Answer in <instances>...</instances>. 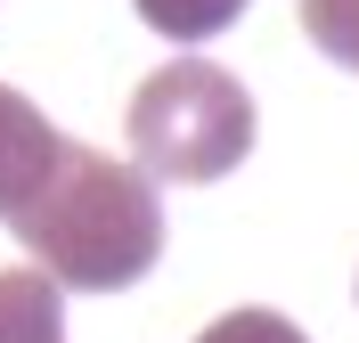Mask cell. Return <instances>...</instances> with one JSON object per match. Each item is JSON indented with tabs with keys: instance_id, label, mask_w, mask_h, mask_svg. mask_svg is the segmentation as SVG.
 I'll return each mask as SVG.
<instances>
[{
	"instance_id": "cell-2",
	"label": "cell",
	"mask_w": 359,
	"mask_h": 343,
	"mask_svg": "<svg viewBox=\"0 0 359 343\" xmlns=\"http://www.w3.org/2000/svg\"><path fill=\"white\" fill-rule=\"evenodd\" d=\"M253 147V98L237 74L204 66V58H172L139 82L131 98V163L147 180H221Z\"/></svg>"
},
{
	"instance_id": "cell-7",
	"label": "cell",
	"mask_w": 359,
	"mask_h": 343,
	"mask_svg": "<svg viewBox=\"0 0 359 343\" xmlns=\"http://www.w3.org/2000/svg\"><path fill=\"white\" fill-rule=\"evenodd\" d=\"M196 343H311L302 327L286 319V311H262V302H245V311H229V319H212Z\"/></svg>"
},
{
	"instance_id": "cell-1",
	"label": "cell",
	"mask_w": 359,
	"mask_h": 343,
	"mask_svg": "<svg viewBox=\"0 0 359 343\" xmlns=\"http://www.w3.org/2000/svg\"><path fill=\"white\" fill-rule=\"evenodd\" d=\"M8 229L33 253V270H49L57 286H82V295H123V286H139L156 270V253H163L156 180L139 163L98 156V147H66L49 188Z\"/></svg>"
},
{
	"instance_id": "cell-3",
	"label": "cell",
	"mask_w": 359,
	"mask_h": 343,
	"mask_svg": "<svg viewBox=\"0 0 359 343\" xmlns=\"http://www.w3.org/2000/svg\"><path fill=\"white\" fill-rule=\"evenodd\" d=\"M66 147H74V139L57 131L33 98L0 82V221H17V213L49 188V172L66 163Z\"/></svg>"
},
{
	"instance_id": "cell-4",
	"label": "cell",
	"mask_w": 359,
	"mask_h": 343,
	"mask_svg": "<svg viewBox=\"0 0 359 343\" xmlns=\"http://www.w3.org/2000/svg\"><path fill=\"white\" fill-rule=\"evenodd\" d=\"M0 343H66V286L49 270H0Z\"/></svg>"
},
{
	"instance_id": "cell-5",
	"label": "cell",
	"mask_w": 359,
	"mask_h": 343,
	"mask_svg": "<svg viewBox=\"0 0 359 343\" xmlns=\"http://www.w3.org/2000/svg\"><path fill=\"white\" fill-rule=\"evenodd\" d=\"M139 25H156L163 41H212V33H229V25L245 17V0H131Z\"/></svg>"
},
{
	"instance_id": "cell-6",
	"label": "cell",
	"mask_w": 359,
	"mask_h": 343,
	"mask_svg": "<svg viewBox=\"0 0 359 343\" xmlns=\"http://www.w3.org/2000/svg\"><path fill=\"white\" fill-rule=\"evenodd\" d=\"M294 17H302V33H311L318 58H335V66L359 74V0H302Z\"/></svg>"
}]
</instances>
